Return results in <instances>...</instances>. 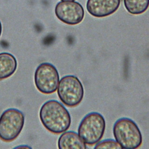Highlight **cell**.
Returning a JSON list of instances; mask_svg holds the SVG:
<instances>
[{
	"mask_svg": "<svg viewBox=\"0 0 149 149\" xmlns=\"http://www.w3.org/2000/svg\"><path fill=\"white\" fill-rule=\"evenodd\" d=\"M39 116L45 129L54 134H60L68 130L71 124L69 111L56 100L46 101L40 108Z\"/></svg>",
	"mask_w": 149,
	"mask_h": 149,
	"instance_id": "obj_1",
	"label": "cell"
},
{
	"mask_svg": "<svg viewBox=\"0 0 149 149\" xmlns=\"http://www.w3.org/2000/svg\"><path fill=\"white\" fill-rule=\"evenodd\" d=\"M113 134L115 139L122 148H137L143 142L142 134L139 127L133 120L128 118H122L115 122Z\"/></svg>",
	"mask_w": 149,
	"mask_h": 149,
	"instance_id": "obj_2",
	"label": "cell"
},
{
	"mask_svg": "<svg viewBox=\"0 0 149 149\" xmlns=\"http://www.w3.org/2000/svg\"><path fill=\"white\" fill-rule=\"evenodd\" d=\"M105 130V120L98 112H93L86 115L80 122L78 134L88 145L96 144L103 137Z\"/></svg>",
	"mask_w": 149,
	"mask_h": 149,
	"instance_id": "obj_3",
	"label": "cell"
},
{
	"mask_svg": "<svg viewBox=\"0 0 149 149\" xmlns=\"http://www.w3.org/2000/svg\"><path fill=\"white\" fill-rule=\"evenodd\" d=\"M61 101L69 107L79 105L84 96V88L79 78L74 75H66L61 79L57 88Z\"/></svg>",
	"mask_w": 149,
	"mask_h": 149,
	"instance_id": "obj_4",
	"label": "cell"
},
{
	"mask_svg": "<svg viewBox=\"0 0 149 149\" xmlns=\"http://www.w3.org/2000/svg\"><path fill=\"white\" fill-rule=\"evenodd\" d=\"M24 116L16 108L5 110L0 116V139L9 142L16 139L23 129Z\"/></svg>",
	"mask_w": 149,
	"mask_h": 149,
	"instance_id": "obj_5",
	"label": "cell"
},
{
	"mask_svg": "<svg viewBox=\"0 0 149 149\" xmlns=\"http://www.w3.org/2000/svg\"><path fill=\"white\" fill-rule=\"evenodd\" d=\"M59 81V73L52 64L44 62L38 66L34 73V83L40 92L46 94L54 93Z\"/></svg>",
	"mask_w": 149,
	"mask_h": 149,
	"instance_id": "obj_6",
	"label": "cell"
},
{
	"mask_svg": "<svg viewBox=\"0 0 149 149\" xmlns=\"http://www.w3.org/2000/svg\"><path fill=\"white\" fill-rule=\"evenodd\" d=\"M55 13L59 20L69 25L80 23L84 16L83 6L74 1L59 2L55 6Z\"/></svg>",
	"mask_w": 149,
	"mask_h": 149,
	"instance_id": "obj_7",
	"label": "cell"
},
{
	"mask_svg": "<svg viewBox=\"0 0 149 149\" xmlns=\"http://www.w3.org/2000/svg\"><path fill=\"white\" fill-rule=\"evenodd\" d=\"M120 0H87V12L95 17H104L115 12L119 8Z\"/></svg>",
	"mask_w": 149,
	"mask_h": 149,
	"instance_id": "obj_8",
	"label": "cell"
},
{
	"mask_svg": "<svg viewBox=\"0 0 149 149\" xmlns=\"http://www.w3.org/2000/svg\"><path fill=\"white\" fill-rule=\"evenodd\" d=\"M59 149H86V144L78 133L73 131H65L60 136L58 141Z\"/></svg>",
	"mask_w": 149,
	"mask_h": 149,
	"instance_id": "obj_9",
	"label": "cell"
},
{
	"mask_svg": "<svg viewBox=\"0 0 149 149\" xmlns=\"http://www.w3.org/2000/svg\"><path fill=\"white\" fill-rule=\"evenodd\" d=\"M15 57L8 52L0 53V80L11 76L17 68Z\"/></svg>",
	"mask_w": 149,
	"mask_h": 149,
	"instance_id": "obj_10",
	"label": "cell"
},
{
	"mask_svg": "<svg viewBox=\"0 0 149 149\" xmlns=\"http://www.w3.org/2000/svg\"><path fill=\"white\" fill-rule=\"evenodd\" d=\"M123 2L127 12L133 15L142 14L149 6V0H123Z\"/></svg>",
	"mask_w": 149,
	"mask_h": 149,
	"instance_id": "obj_11",
	"label": "cell"
},
{
	"mask_svg": "<svg viewBox=\"0 0 149 149\" xmlns=\"http://www.w3.org/2000/svg\"><path fill=\"white\" fill-rule=\"evenodd\" d=\"M95 149L100 148H112V149H119L122 148L119 143L112 139H107L98 142L94 147Z\"/></svg>",
	"mask_w": 149,
	"mask_h": 149,
	"instance_id": "obj_12",
	"label": "cell"
},
{
	"mask_svg": "<svg viewBox=\"0 0 149 149\" xmlns=\"http://www.w3.org/2000/svg\"><path fill=\"white\" fill-rule=\"evenodd\" d=\"M31 148L30 147L27 146H17L15 148Z\"/></svg>",
	"mask_w": 149,
	"mask_h": 149,
	"instance_id": "obj_13",
	"label": "cell"
},
{
	"mask_svg": "<svg viewBox=\"0 0 149 149\" xmlns=\"http://www.w3.org/2000/svg\"><path fill=\"white\" fill-rule=\"evenodd\" d=\"M1 33H2V24L0 21V37L1 36Z\"/></svg>",
	"mask_w": 149,
	"mask_h": 149,
	"instance_id": "obj_14",
	"label": "cell"
},
{
	"mask_svg": "<svg viewBox=\"0 0 149 149\" xmlns=\"http://www.w3.org/2000/svg\"><path fill=\"white\" fill-rule=\"evenodd\" d=\"M62 1H74V0H61Z\"/></svg>",
	"mask_w": 149,
	"mask_h": 149,
	"instance_id": "obj_15",
	"label": "cell"
}]
</instances>
